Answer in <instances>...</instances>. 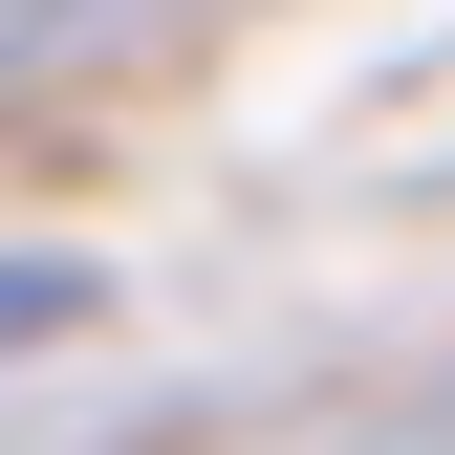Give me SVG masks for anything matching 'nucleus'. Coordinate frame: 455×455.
<instances>
[{"label": "nucleus", "mask_w": 455, "mask_h": 455, "mask_svg": "<svg viewBox=\"0 0 455 455\" xmlns=\"http://www.w3.org/2000/svg\"><path fill=\"white\" fill-rule=\"evenodd\" d=\"M44 325H87V260H0V347H44Z\"/></svg>", "instance_id": "obj_1"}]
</instances>
